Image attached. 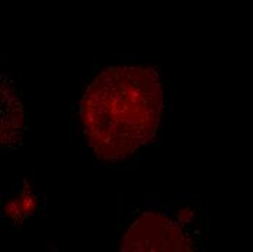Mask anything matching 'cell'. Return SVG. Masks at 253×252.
<instances>
[{
  "label": "cell",
  "instance_id": "obj_1",
  "mask_svg": "<svg viewBox=\"0 0 253 252\" xmlns=\"http://www.w3.org/2000/svg\"><path fill=\"white\" fill-rule=\"evenodd\" d=\"M163 108L157 72L143 66L103 70L80 102L90 148L102 160H121L154 137Z\"/></svg>",
  "mask_w": 253,
  "mask_h": 252
},
{
  "label": "cell",
  "instance_id": "obj_2",
  "mask_svg": "<svg viewBox=\"0 0 253 252\" xmlns=\"http://www.w3.org/2000/svg\"><path fill=\"white\" fill-rule=\"evenodd\" d=\"M194 245L185 217L166 207H156L134 219L121 242V251H192Z\"/></svg>",
  "mask_w": 253,
  "mask_h": 252
}]
</instances>
